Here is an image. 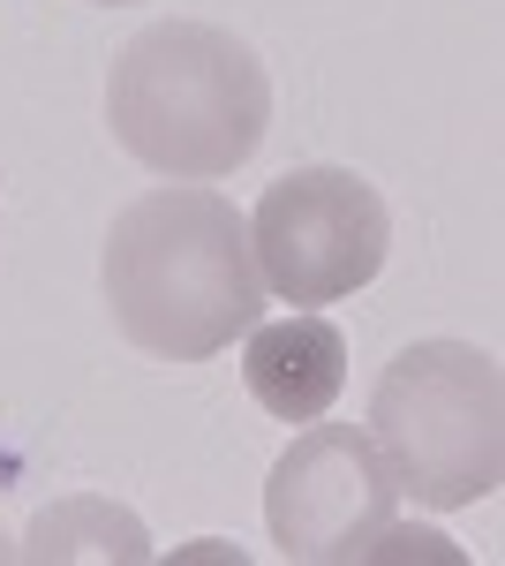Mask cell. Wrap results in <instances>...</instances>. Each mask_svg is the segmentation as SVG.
<instances>
[{
  "instance_id": "277c9868",
  "label": "cell",
  "mask_w": 505,
  "mask_h": 566,
  "mask_svg": "<svg viewBox=\"0 0 505 566\" xmlns=\"http://www.w3.org/2000/svg\"><path fill=\"white\" fill-rule=\"evenodd\" d=\"M250 258L280 303H347L392 258V212L355 167H295L256 197Z\"/></svg>"
},
{
  "instance_id": "6da1fadb",
  "label": "cell",
  "mask_w": 505,
  "mask_h": 566,
  "mask_svg": "<svg viewBox=\"0 0 505 566\" xmlns=\"http://www.w3.org/2000/svg\"><path fill=\"white\" fill-rule=\"evenodd\" d=\"M106 310L128 348L204 363L264 317V272L250 258V219L219 189H144L106 227Z\"/></svg>"
},
{
  "instance_id": "52a82bcc",
  "label": "cell",
  "mask_w": 505,
  "mask_h": 566,
  "mask_svg": "<svg viewBox=\"0 0 505 566\" xmlns=\"http://www.w3.org/2000/svg\"><path fill=\"white\" fill-rule=\"evenodd\" d=\"M15 559L31 566H144L151 559V528L136 522L128 506H114V499H61V506H45L39 522H31V536L15 544Z\"/></svg>"
},
{
  "instance_id": "ba28073f",
  "label": "cell",
  "mask_w": 505,
  "mask_h": 566,
  "mask_svg": "<svg viewBox=\"0 0 505 566\" xmlns=\"http://www.w3.org/2000/svg\"><path fill=\"white\" fill-rule=\"evenodd\" d=\"M98 8H128V0H98Z\"/></svg>"
},
{
  "instance_id": "8992f818",
  "label": "cell",
  "mask_w": 505,
  "mask_h": 566,
  "mask_svg": "<svg viewBox=\"0 0 505 566\" xmlns=\"http://www.w3.org/2000/svg\"><path fill=\"white\" fill-rule=\"evenodd\" d=\"M250 355H242V378H250V400L280 423H317L325 408L347 386V333L317 310H295V317H256Z\"/></svg>"
},
{
  "instance_id": "5b68a950",
  "label": "cell",
  "mask_w": 505,
  "mask_h": 566,
  "mask_svg": "<svg viewBox=\"0 0 505 566\" xmlns=\"http://www.w3.org/2000/svg\"><path fill=\"white\" fill-rule=\"evenodd\" d=\"M392 506H400V483L385 469V453L370 446V431L325 423V416L272 461V483H264L272 544L295 566L370 559L378 536L392 528Z\"/></svg>"
},
{
  "instance_id": "7a4b0ae2",
  "label": "cell",
  "mask_w": 505,
  "mask_h": 566,
  "mask_svg": "<svg viewBox=\"0 0 505 566\" xmlns=\"http://www.w3.org/2000/svg\"><path fill=\"white\" fill-rule=\"evenodd\" d=\"M106 122L136 167L167 181H219L272 129V76L219 23H151L114 61Z\"/></svg>"
},
{
  "instance_id": "3957f363",
  "label": "cell",
  "mask_w": 505,
  "mask_h": 566,
  "mask_svg": "<svg viewBox=\"0 0 505 566\" xmlns=\"http://www.w3.org/2000/svg\"><path fill=\"white\" fill-rule=\"evenodd\" d=\"M370 446L385 453L392 483L453 514L491 499L505 476V378L498 355L475 340H415L385 363L370 392Z\"/></svg>"
}]
</instances>
